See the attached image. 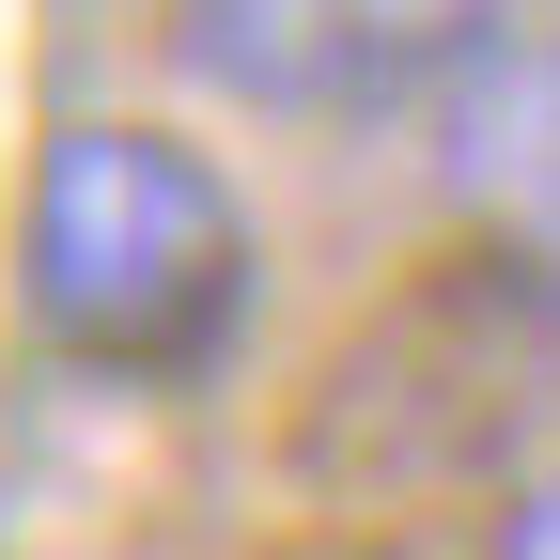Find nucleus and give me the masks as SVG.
<instances>
[{
  "instance_id": "nucleus-1",
  "label": "nucleus",
  "mask_w": 560,
  "mask_h": 560,
  "mask_svg": "<svg viewBox=\"0 0 560 560\" xmlns=\"http://www.w3.org/2000/svg\"><path fill=\"white\" fill-rule=\"evenodd\" d=\"M249 296H265V234L202 140L140 125V109L47 125V156L16 187V327L62 374L202 389L249 342Z\"/></svg>"
},
{
  "instance_id": "nucleus-2",
  "label": "nucleus",
  "mask_w": 560,
  "mask_h": 560,
  "mask_svg": "<svg viewBox=\"0 0 560 560\" xmlns=\"http://www.w3.org/2000/svg\"><path fill=\"white\" fill-rule=\"evenodd\" d=\"M156 32L234 109L359 125V109H436L499 47L560 32V0H156Z\"/></svg>"
}]
</instances>
